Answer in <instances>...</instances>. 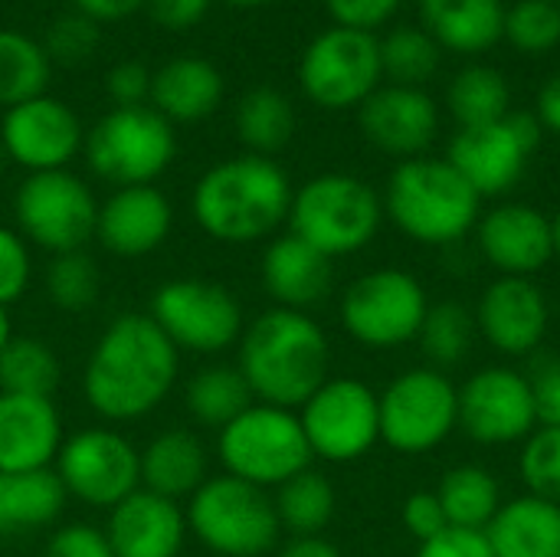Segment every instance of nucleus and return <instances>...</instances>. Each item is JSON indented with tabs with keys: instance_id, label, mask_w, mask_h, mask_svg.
Returning <instances> with one entry per match:
<instances>
[{
	"instance_id": "f257e3e1",
	"label": "nucleus",
	"mask_w": 560,
	"mask_h": 557,
	"mask_svg": "<svg viewBox=\"0 0 560 557\" xmlns=\"http://www.w3.org/2000/svg\"><path fill=\"white\" fill-rule=\"evenodd\" d=\"M180 374V351L148 312H125L105 325L82 371V397L95 417L131 423L158 410Z\"/></svg>"
},
{
	"instance_id": "f03ea898",
	"label": "nucleus",
	"mask_w": 560,
	"mask_h": 557,
	"mask_svg": "<svg viewBox=\"0 0 560 557\" xmlns=\"http://www.w3.org/2000/svg\"><path fill=\"white\" fill-rule=\"evenodd\" d=\"M292 194L289 174L272 158L246 151L203 171L194 184L190 213L210 240L246 246L289 223Z\"/></svg>"
},
{
	"instance_id": "7ed1b4c3",
	"label": "nucleus",
	"mask_w": 560,
	"mask_h": 557,
	"mask_svg": "<svg viewBox=\"0 0 560 557\" xmlns=\"http://www.w3.org/2000/svg\"><path fill=\"white\" fill-rule=\"evenodd\" d=\"M328 361L322 325L308 312L272 305L243 328L236 368L259 404L299 410L328 381Z\"/></svg>"
},
{
	"instance_id": "20e7f679",
	"label": "nucleus",
	"mask_w": 560,
	"mask_h": 557,
	"mask_svg": "<svg viewBox=\"0 0 560 557\" xmlns=\"http://www.w3.org/2000/svg\"><path fill=\"white\" fill-rule=\"evenodd\" d=\"M482 197L446 158H407L394 167L384 190V213L394 227L423 243L450 246L459 243L479 223Z\"/></svg>"
},
{
	"instance_id": "39448f33",
	"label": "nucleus",
	"mask_w": 560,
	"mask_h": 557,
	"mask_svg": "<svg viewBox=\"0 0 560 557\" xmlns=\"http://www.w3.org/2000/svg\"><path fill=\"white\" fill-rule=\"evenodd\" d=\"M384 220V200L354 174H318L292 194L289 233L325 253L328 259L371 246Z\"/></svg>"
},
{
	"instance_id": "423d86ee",
	"label": "nucleus",
	"mask_w": 560,
	"mask_h": 557,
	"mask_svg": "<svg viewBox=\"0 0 560 557\" xmlns=\"http://www.w3.org/2000/svg\"><path fill=\"white\" fill-rule=\"evenodd\" d=\"M187 532L217 557H262L276 552L282 525L266 489L236 476H210L187 499Z\"/></svg>"
},
{
	"instance_id": "0eeeda50",
	"label": "nucleus",
	"mask_w": 560,
	"mask_h": 557,
	"mask_svg": "<svg viewBox=\"0 0 560 557\" xmlns=\"http://www.w3.org/2000/svg\"><path fill=\"white\" fill-rule=\"evenodd\" d=\"M217 456L226 476L266 492L312 469L315 460L299 414L259 401L217 433Z\"/></svg>"
},
{
	"instance_id": "6e6552de",
	"label": "nucleus",
	"mask_w": 560,
	"mask_h": 557,
	"mask_svg": "<svg viewBox=\"0 0 560 557\" xmlns=\"http://www.w3.org/2000/svg\"><path fill=\"white\" fill-rule=\"evenodd\" d=\"M89 167L112 187L154 184L177 154L174 125L151 105L112 108L85 135Z\"/></svg>"
},
{
	"instance_id": "1a4fd4ad",
	"label": "nucleus",
	"mask_w": 560,
	"mask_h": 557,
	"mask_svg": "<svg viewBox=\"0 0 560 557\" xmlns=\"http://www.w3.org/2000/svg\"><path fill=\"white\" fill-rule=\"evenodd\" d=\"M148 315L180 355H223L240 345L246 318L240 299L217 279H167L154 289Z\"/></svg>"
},
{
	"instance_id": "9d476101",
	"label": "nucleus",
	"mask_w": 560,
	"mask_h": 557,
	"mask_svg": "<svg viewBox=\"0 0 560 557\" xmlns=\"http://www.w3.org/2000/svg\"><path fill=\"white\" fill-rule=\"evenodd\" d=\"M427 312L423 282L394 266L358 276L341 295L345 332L371 351H394L417 341Z\"/></svg>"
},
{
	"instance_id": "9b49d317",
	"label": "nucleus",
	"mask_w": 560,
	"mask_h": 557,
	"mask_svg": "<svg viewBox=\"0 0 560 557\" xmlns=\"http://www.w3.org/2000/svg\"><path fill=\"white\" fill-rule=\"evenodd\" d=\"M16 233L49 256L85 250L95 240L98 200L72 171L26 174L13 194Z\"/></svg>"
},
{
	"instance_id": "f8f14e48",
	"label": "nucleus",
	"mask_w": 560,
	"mask_h": 557,
	"mask_svg": "<svg viewBox=\"0 0 560 557\" xmlns=\"http://www.w3.org/2000/svg\"><path fill=\"white\" fill-rule=\"evenodd\" d=\"M381 397V440L407 456L436 450L459 427V387L436 368H410Z\"/></svg>"
},
{
	"instance_id": "ddd939ff",
	"label": "nucleus",
	"mask_w": 560,
	"mask_h": 557,
	"mask_svg": "<svg viewBox=\"0 0 560 557\" xmlns=\"http://www.w3.org/2000/svg\"><path fill=\"white\" fill-rule=\"evenodd\" d=\"M381 39L364 30L328 26L318 33L299 62L302 92L331 112L361 108L381 89Z\"/></svg>"
},
{
	"instance_id": "4468645a",
	"label": "nucleus",
	"mask_w": 560,
	"mask_h": 557,
	"mask_svg": "<svg viewBox=\"0 0 560 557\" xmlns=\"http://www.w3.org/2000/svg\"><path fill=\"white\" fill-rule=\"evenodd\" d=\"M52 473L69 499L112 512L141 489V450L112 427H89L62 440Z\"/></svg>"
},
{
	"instance_id": "2eb2a0df",
	"label": "nucleus",
	"mask_w": 560,
	"mask_h": 557,
	"mask_svg": "<svg viewBox=\"0 0 560 557\" xmlns=\"http://www.w3.org/2000/svg\"><path fill=\"white\" fill-rule=\"evenodd\" d=\"M299 420L312 456L354 463L381 440V397L358 378H328L299 407Z\"/></svg>"
},
{
	"instance_id": "dca6fc26",
	"label": "nucleus",
	"mask_w": 560,
	"mask_h": 557,
	"mask_svg": "<svg viewBox=\"0 0 560 557\" xmlns=\"http://www.w3.org/2000/svg\"><path fill=\"white\" fill-rule=\"evenodd\" d=\"M541 121L532 112H509L502 121L459 128L450 141L446 161L469 181L479 197H502L509 194L525 167L528 158L541 144Z\"/></svg>"
},
{
	"instance_id": "f3484780",
	"label": "nucleus",
	"mask_w": 560,
	"mask_h": 557,
	"mask_svg": "<svg viewBox=\"0 0 560 557\" xmlns=\"http://www.w3.org/2000/svg\"><path fill=\"white\" fill-rule=\"evenodd\" d=\"M459 427L486 446L528 440L538 430L528 374L502 364L476 371L459 387Z\"/></svg>"
},
{
	"instance_id": "a211bd4d",
	"label": "nucleus",
	"mask_w": 560,
	"mask_h": 557,
	"mask_svg": "<svg viewBox=\"0 0 560 557\" xmlns=\"http://www.w3.org/2000/svg\"><path fill=\"white\" fill-rule=\"evenodd\" d=\"M0 141L13 164L30 174H43L66 171V164L82 151L85 131L79 115L66 102L52 95H36L7 108L0 121Z\"/></svg>"
},
{
	"instance_id": "6ab92c4d",
	"label": "nucleus",
	"mask_w": 560,
	"mask_h": 557,
	"mask_svg": "<svg viewBox=\"0 0 560 557\" xmlns=\"http://www.w3.org/2000/svg\"><path fill=\"white\" fill-rule=\"evenodd\" d=\"M472 315L479 335L509 358L535 355L551 325L548 295L541 292V286H535V279L518 276H499L495 282H489Z\"/></svg>"
},
{
	"instance_id": "aec40b11",
	"label": "nucleus",
	"mask_w": 560,
	"mask_h": 557,
	"mask_svg": "<svg viewBox=\"0 0 560 557\" xmlns=\"http://www.w3.org/2000/svg\"><path fill=\"white\" fill-rule=\"evenodd\" d=\"M479 250L499 276L532 279L555 259L551 220L532 204H499L476 223Z\"/></svg>"
},
{
	"instance_id": "412c9836",
	"label": "nucleus",
	"mask_w": 560,
	"mask_h": 557,
	"mask_svg": "<svg viewBox=\"0 0 560 557\" xmlns=\"http://www.w3.org/2000/svg\"><path fill=\"white\" fill-rule=\"evenodd\" d=\"M358 121L364 138L400 161L427 154V148L436 138L440 112L436 102L427 95V89L417 85H381L361 108Z\"/></svg>"
},
{
	"instance_id": "4be33fe9",
	"label": "nucleus",
	"mask_w": 560,
	"mask_h": 557,
	"mask_svg": "<svg viewBox=\"0 0 560 557\" xmlns=\"http://www.w3.org/2000/svg\"><path fill=\"white\" fill-rule=\"evenodd\" d=\"M174 227V207L154 184L115 187L98 204L95 240L121 259H138L164 246Z\"/></svg>"
},
{
	"instance_id": "5701e85b",
	"label": "nucleus",
	"mask_w": 560,
	"mask_h": 557,
	"mask_svg": "<svg viewBox=\"0 0 560 557\" xmlns=\"http://www.w3.org/2000/svg\"><path fill=\"white\" fill-rule=\"evenodd\" d=\"M102 532L115 557H180L187 515L180 502L138 489L108 512V525Z\"/></svg>"
},
{
	"instance_id": "b1692460",
	"label": "nucleus",
	"mask_w": 560,
	"mask_h": 557,
	"mask_svg": "<svg viewBox=\"0 0 560 557\" xmlns=\"http://www.w3.org/2000/svg\"><path fill=\"white\" fill-rule=\"evenodd\" d=\"M62 440V417L52 401L0 394V473L52 469Z\"/></svg>"
},
{
	"instance_id": "393cba45",
	"label": "nucleus",
	"mask_w": 560,
	"mask_h": 557,
	"mask_svg": "<svg viewBox=\"0 0 560 557\" xmlns=\"http://www.w3.org/2000/svg\"><path fill=\"white\" fill-rule=\"evenodd\" d=\"M259 279L279 309L308 312L328 299L335 269L325 253H318L295 233H282L266 246Z\"/></svg>"
},
{
	"instance_id": "a878e982",
	"label": "nucleus",
	"mask_w": 560,
	"mask_h": 557,
	"mask_svg": "<svg viewBox=\"0 0 560 557\" xmlns=\"http://www.w3.org/2000/svg\"><path fill=\"white\" fill-rule=\"evenodd\" d=\"M223 102V76L203 56H174L151 76L148 105L171 125H197Z\"/></svg>"
},
{
	"instance_id": "bb28decb",
	"label": "nucleus",
	"mask_w": 560,
	"mask_h": 557,
	"mask_svg": "<svg viewBox=\"0 0 560 557\" xmlns=\"http://www.w3.org/2000/svg\"><path fill=\"white\" fill-rule=\"evenodd\" d=\"M210 479V453L207 443L184 427L161 430L141 450V489L184 502Z\"/></svg>"
},
{
	"instance_id": "cd10ccee",
	"label": "nucleus",
	"mask_w": 560,
	"mask_h": 557,
	"mask_svg": "<svg viewBox=\"0 0 560 557\" xmlns=\"http://www.w3.org/2000/svg\"><path fill=\"white\" fill-rule=\"evenodd\" d=\"M420 23L440 49L459 56L489 53L505 33L502 0H420Z\"/></svg>"
},
{
	"instance_id": "c85d7f7f",
	"label": "nucleus",
	"mask_w": 560,
	"mask_h": 557,
	"mask_svg": "<svg viewBox=\"0 0 560 557\" xmlns=\"http://www.w3.org/2000/svg\"><path fill=\"white\" fill-rule=\"evenodd\" d=\"M486 538L495 557H560V506L532 492L502 502Z\"/></svg>"
},
{
	"instance_id": "c756f323",
	"label": "nucleus",
	"mask_w": 560,
	"mask_h": 557,
	"mask_svg": "<svg viewBox=\"0 0 560 557\" xmlns=\"http://www.w3.org/2000/svg\"><path fill=\"white\" fill-rule=\"evenodd\" d=\"M69 496L52 469L0 473V538H20L49 529Z\"/></svg>"
},
{
	"instance_id": "7c9ffc66",
	"label": "nucleus",
	"mask_w": 560,
	"mask_h": 557,
	"mask_svg": "<svg viewBox=\"0 0 560 557\" xmlns=\"http://www.w3.org/2000/svg\"><path fill=\"white\" fill-rule=\"evenodd\" d=\"M184 404H187V414L200 427L220 433L246 407H253L256 397L236 364H207L190 374L184 387Z\"/></svg>"
},
{
	"instance_id": "2f4dec72",
	"label": "nucleus",
	"mask_w": 560,
	"mask_h": 557,
	"mask_svg": "<svg viewBox=\"0 0 560 557\" xmlns=\"http://www.w3.org/2000/svg\"><path fill=\"white\" fill-rule=\"evenodd\" d=\"M236 135L249 148V154H279L295 135V108L285 92L272 85L249 89L236 108Z\"/></svg>"
},
{
	"instance_id": "473e14b6",
	"label": "nucleus",
	"mask_w": 560,
	"mask_h": 557,
	"mask_svg": "<svg viewBox=\"0 0 560 557\" xmlns=\"http://www.w3.org/2000/svg\"><path fill=\"white\" fill-rule=\"evenodd\" d=\"M59 384H62L59 355L36 335H13L0 355V394L52 401Z\"/></svg>"
},
{
	"instance_id": "72a5a7b5",
	"label": "nucleus",
	"mask_w": 560,
	"mask_h": 557,
	"mask_svg": "<svg viewBox=\"0 0 560 557\" xmlns=\"http://www.w3.org/2000/svg\"><path fill=\"white\" fill-rule=\"evenodd\" d=\"M443 512L453 529L486 532L502 509V486L482 466H456L443 476L436 489Z\"/></svg>"
},
{
	"instance_id": "f704fd0d",
	"label": "nucleus",
	"mask_w": 560,
	"mask_h": 557,
	"mask_svg": "<svg viewBox=\"0 0 560 557\" xmlns=\"http://www.w3.org/2000/svg\"><path fill=\"white\" fill-rule=\"evenodd\" d=\"M446 105L459 128H479L502 121L512 112V89L499 69L472 62L453 76L446 89Z\"/></svg>"
},
{
	"instance_id": "c9c22d12",
	"label": "nucleus",
	"mask_w": 560,
	"mask_h": 557,
	"mask_svg": "<svg viewBox=\"0 0 560 557\" xmlns=\"http://www.w3.org/2000/svg\"><path fill=\"white\" fill-rule=\"evenodd\" d=\"M272 502H276L282 532H289L292 538H312V535H322V529L335 519L338 496H335V486L322 473L305 469L292 476L289 483H282Z\"/></svg>"
},
{
	"instance_id": "e433bc0d",
	"label": "nucleus",
	"mask_w": 560,
	"mask_h": 557,
	"mask_svg": "<svg viewBox=\"0 0 560 557\" xmlns=\"http://www.w3.org/2000/svg\"><path fill=\"white\" fill-rule=\"evenodd\" d=\"M52 62L33 36L20 30H0V105L13 108L36 95H46Z\"/></svg>"
},
{
	"instance_id": "4c0bfd02",
	"label": "nucleus",
	"mask_w": 560,
	"mask_h": 557,
	"mask_svg": "<svg viewBox=\"0 0 560 557\" xmlns=\"http://www.w3.org/2000/svg\"><path fill=\"white\" fill-rule=\"evenodd\" d=\"M476 332H479L476 315L466 305L440 302V305H430L417 341H420V351L427 355L430 368L443 371V368L466 361V355L472 351Z\"/></svg>"
},
{
	"instance_id": "58836bf2",
	"label": "nucleus",
	"mask_w": 560,
	"mask_h": 557,
	"mask_svg": "<svg viewBox=\"0 0 560 557\" xmlns=\"http://www.w3.org/2000/svg\"><path fill=\"white\" fill-rule=\"evenodd\" d=\"M440 46L423 26H397L381 39V69L394 85H417L436 72Z\"/></svg>"
},
{
	"instance_id": "ea45409f",
	"label": "nucleus",
	"mask_w": 560,
	"mask_h": 557,
	"mask_svg": "<svg viewBox=\"0 0 560 557\" xmlns=\"http://www.w3.org/2000/svg\"><path fill=\"white\" fill-rule=\"evenodd\" d=\"M46 295L56 309L62 312H85L98 302L102 292V269L98 263L85 253H59L49 259L46 276H43Z\"/></svg>"
},
{
	"instance_id": "a19ab883",
	"label": "nucleus",
	"mask_w": 560,
	"mask_h": 557,
	"mask_svg": "<svg viewBox=\"0 0 560 557\" xmlns=\"http://www.w3.org/2000/svg\"><path fill=\"white\" fill-rule=\"evenodd\" d=\"M518 53H551L560 46V10L555 0H518L505 7V33Z\"/></svg>"
},
{
	"instance_id": "79ce46f5",
	"label": "nucleus",
	"mask_w": 560,
	"mask_h": 557,
	"mask_svg": "<svg viewBox=\"0 0 560 557\" xmlns=\"http://www.w3.org/2000/svg\"><path fill=\"white\" fill-rule=\"evenodd\" d=\"M518 469L532 496L560 506V427H538L525 440Z\"/></svg>"
},
{
	"instance_id": "37998d69",
	"label": "nucleus",
	"mask_w": 560,
	"mask_h": 557,
	"mask_svg": "<svg viewBox=\"0 0 560 557\" xmlns=\"http://www.w3.org/2000/svg\"><path fill=\"white\" fill-rule=\"evenodd\" d=\"M95 46H98V23L79 10L56 16L46 30V39H43L49 62L52 59L56 62H82L95 53Z\"/></svg>"
},
{
	"instance_id": "c03bdc74",
	"label": "nucleus",
	"mask_w": 560,
	"mask_h": 557,
	"mask_svg": "<svg viewBox=\"0 0 560 557\" xmlns=\"http://www.w3.org/2000/svg\"><path fill=\"white\" fill-rule=\"evenodd\" d=\"M30 279H33L30 243L16 230L0 227V309L20 302L23 292L30 289Z\"/></svg>"
},
{
	"instance_id": "a18cd8bd",
	"label": "nucleus",
	"mask_w": 560,
	"mask_h": 557,
	"mask_svg": "<svg viewBox=\"0 0 560 557\" xmlns=\"http://www.w3.org/2000/svg\"><path fill=\"white\" fill-rule=\"evenodd\" d=\"M43 557H115V552L102 529L72 522L49 535Z\"/></svg>"
},
{
	"instance_id": "49530a36",
	"label": "nucleus",
	"mask_w": 560,
	"mask_h": 557,
	"mask_svg": "<svg viewBox=\"0 0 560 557\" xmlns=\"http://www.w3.org/2000/svg\"><path fill=\"white\" fill-rule=\"evenodd\" d=\"M404 0H325L335 26H348V30H364L374 33L377 26H384Z\"/></svg>"
},
{
	"instance_id": "de8ad7c7",
	"label": "nucleus",
	"mask_w": 560,
	"mask_h": 557,
	"mask_svg": "<svg viewBox=\"0 0 560 557\" xmlns=\"http://www.w3.org/2000/svg\"><path fill=\"white\" fill-rule=\"evenodd\" d=\"M151 69L138 59H125V62H115L105 85H108V95L115 102V108H131V105H148L151 98Z\"/></svg>"
},
{
	"instance_id": "09e8293b",
	"label": "nucleus",
	"mask_w": 560,
	"mask_h": 557,
	"mask_svg": "<svg viewBox=\"0 0 560 557\" xmlns=\"http://www.w3.org/2000/svg\"><path fill=\"white\" fill-rule=\"evenodd\" d=\"M532 397L538 427H560V358H538L532 374Z\"/></svg>"
},
{
	"instance_id": "8fccbe9b",
	"label": "nucleus",
	"mask_w": 560,
	"mask_h": 557,
	"mask_svg": "<svg viewBox=\"0 0 560 557\" xmlns=\"http://www.w3.org/2000/svg\"><path fill=\"white\" fill-rule=\"evenodd\" d=\"M404 525L407 532L423 545L430 538H436L440 532L450 529V519L443 512V502L436 492H413L407 502H404Z\"/></svg>"
},
{
	"instance_id": "3c124183",
	"label": "nucleus",
	"mask_w": 560,
	"mask_h": 557,
	"mask_svg": "<svg viewBox=\"0 0 560 557\" xmlns=\"http://www.w3.org/2000/svg\"><path fill=\"white\" fill-rule=\"evenodd\" d=\"M417 557H495L486 532H469V529H446L436 538L423 542L417 548Z\"/></svg>"
},
{
	"instance_id": "603ef678",
	"label": "nucleus",
	"mask_w": 560,
	"mask_h": 557,
	"mask_svg": "<svg viewBox=\"0 0 560 557\" xmlns=\"http://www.w3.org/2000/svg\"><path fill=\"white\" fill-rule=\"evenodd\" d=\"M144 7L154 23L167 30H190L207 16L210 0H148Z\"/></svg>"
},
{
	"instance_id": "864d4df0",
	"label": "nucleus",
	"mask_w": 560,
	"mask_h": 557,
	"mask_svg": "<svg viewBox=\"0 0 560 557\" xmlns=\"http://www.w3.org/2000/svg\"><path fill=\"white\" fill-rule=\"evenodd\" d=\"M79 13L92 16L95 23H118L125 16H131L138 7H144L148 0H72Z\"/></svg>"
},
{
	"instance_id": "5fc2aeb1",
	"label": "nucleus",
	"mask_w": 560,
	"mask_h": 557,
	"mask_svg": "<svg viewBox=\"0 0 560 557\" xmlns=\"http://www.w3.org/2000/svg\"><path fill=\"white\" fill-rule=\"evenodd\" d=\"M535 115H538L541 128L560 135V76H555V79L538 92V112H535Z\"/></svg>"
},
{
	"instance_id": "6e6d98bb",
	"label": "nucleus",
	"mask_w": 560,
	"mask_h": 557,
	"mask_svg": "<svg viewBox=\"0 0 560 557\" xmlns=\"http://www.w3.org/2000/svg\"><path fill=\"white\" fill-rule=\"evenodd\" d=\"M279 557H341L338 548L331 542H325L322 535H312V538H292Z\"/></svg>"
},
{
	"instance_id": "4d7b16f0",
	"label": "nucleus",
	"mask_w": 560,
	"mask_h": 557,
	"mask_svg": "<svg viewBox=\"0 0 560 557\" xmlns=\"http://www.w3.org/2000/svg\"><path fill=\"white\" fill-rule=\"evenodd\" d=\"M10 338H13V328H10V315H7V309H0V355H3V348L10 345Z\"/></svg>"
},
{
	"instance_id": "13d9d810",
	"label": "nucleus",
	"mask_w": 560,
	"mask_h": 557,
	"mask_svg": "<svg viewBox=\"0 0 560 557\" xmlns=\"http://www.w3.org/2000/svg\"><path fill=\"white\" fill-rule=\"evenodd\" d=\"M551 230H555V256L560 259V210H558V217L551 220Z\"/></svg>"
},
{
	"instance_id": "bf43d9fd",
	"label": "nucleus",
	"mask_w": 560,
	"mask_h": 557,
	"mask_svg": "<svg viewBox=\"0 0 560 557\" xmlns=\"http://www.w3.org/2000/svg\"><path fill=\"white\" fill-rule=\"evenodd\" d=\"M233 7H259V3H269V0H226Z\"/></svg>"
},
{
	"instance_id": "052dcab7",
	"label": "nucleus",
	"mask_w": 560,
	"mask_h": 557,
	"mask_svg": "<svg viewBox=\"0 0 560 557\" xmlns=\"http://www.w3.org/2000/svg\"><path fill=\"white\" fill-rule=\"evenodd\" d=\"M7 161H10V158H7V151H3V141H0V167H3Z\"/></svg>"
},
{
	"instance_id": "680f3d73",
	"label": "nucleus",
	"mask_w": 560,
	"mask_h": 557,
	"mask_svg": "<svg viewBox=\"0 0 560 557\" xmlns=\"http://www.w3.org/2000/svg\"><path fill=\"white\" fill-rule=\"evenodd\" d=\"M555 3H558V10H560V0H555Z\"/></svg>"
}]
</instances>
